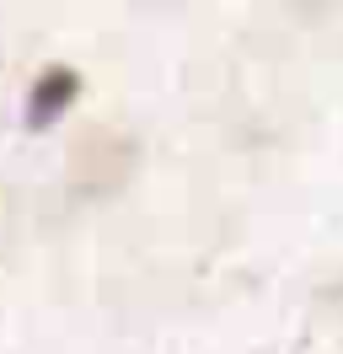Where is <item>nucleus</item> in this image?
<instances>
[{"label": "nucleus", "instance_id": "nucleus-1", "mask_svg": "<svg viewBox=\"0 0 343 354\" xmlns=\"http://www.w3.org/2000/svg\"><path fill=\"white\" fill-rule=\"evenodd\" d=\"M75 91H81L75 70H64V65L43 70L38 81H33V91H27V129H48V124L75 102Z\"/></svg>", "mask_w": 343, "mask_h": 354}]
</instances>
